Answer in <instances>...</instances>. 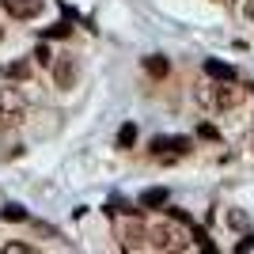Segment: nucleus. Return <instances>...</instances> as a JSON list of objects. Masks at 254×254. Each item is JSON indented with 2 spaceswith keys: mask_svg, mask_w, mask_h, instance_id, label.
Returning a JSON list of instances; mask_svg holds the SVG:
<instances>
[{
  "mask_svg": "<svg viewBox=\"0 0 254 254\" xmlns=\"http://www.w3.org/2000/svg\"><path fill=\"white\" fill-rule=\"evenodd\" d=\"M34 64H53V53H50V46H38V50H34Z\"/></svg>",
  "mask_w": 254,
  "mask_h": 254,
  "instance_id": "14",
  "label": "nucleus"
},
{
  "mask_svg": "<svg viewBox=\"0 0 254 254\" xmlns=\"http://www.w3.org/2000/svg\"><path fill=\"white\" fill-rule=\"evenodd\" d=\"M0 251H4V254H31L34 247H31V243H19V239H11V243H4Z\"/></svg>",
  "mask_w": 254,
  "mask_h": 254,
  "instance_id": "13",
  "label": "nucleus"
},
{
  "mask_svg": "<svg viewBox=\"0 0 254 254\" xmlns=\"http://www.w3.org/2000/svg\"><path fill=\"white\" fill-rule=\"evenodd\" d=\"M247 15H251V19H254V8H247Z\"/></svg>",
  "mask_w": 254,
  "mask_h": 254,
  "instance_id": "19",
  "label": "nucleus"
},
{
  "mask_svg": "<svg viewBox=\"0 0 254 254\" xmlns=\"http://www.w3.org/2000/svg\"><path fill=\"white\" fill-rule=\"evenodd\" d=\"M235 251L243 254V251H254V235H247V239H239V243H235Z\"/></svg>",
  "mask_w": 254,
  "mask_h": 254,
  "instance_id": "18",
  "label": "nucleus"
},
{
  "mask_svg": "<svg viewBox=\"0 0 254 254\" xmlns=\"http://www.w3.org/2000/svg\"><path fill=\"white\" fill-rule=\"evenodd\" d=\"M144 72H148V76H156V80H163V76L171 72L167 57H144Z\"/></svg>",
  "mask_w": 254,
  "mask_h": 254,
  "instance_id": "9",
  "label": "nucleus"
},
{
  "mask_svg": "<svg viewBox=\"0 0 254 254\" xmlns=\"http://www.w3.org/2000/svg\"><path fill=\"white\" fill-rule=\"evenodd\" d=\"M0 76H4V80H27V76H31V57H19V61H8L4 68H0Z\"/></svg>",
  "mask_w": 254,
  "mask_h": 254,
  "instance_id": "7",
  "label": "nucleus"
},
{
  "mask_svg": "<svg viewBox=\"0 0 254 254\" xmlns=\"http://www.w3.org/2000/svg\"><path fill=\"white\" fill-rule=\"evenodd\" d=\"M228 224H232V228H247V216L243 212H228Z\"/></svg>",
  "mask_w": 254,
  "mask_h": 254,
  "instance_id": "16",
  "label": "nucleus"
},
{
  "mask_svg": "<svg viewBox=\"0 0 254 254\" xmlns=\"http://www.w3.org/2000/svg\"><path fill=\"white\" fill-rule=\"evenodd\" d=\"M27 118V99L15 87H0V129H15Z\"/></svg>",
  "mask_w": 254,
  "mask_h": 254,
  "instance_id": "2",
  "label": "nucleus"
},
{
  "mask_svg": "<svg viewBox=\"0 0 254 254\" xmlns=\"http://www.w3.org/2000/svg\"><path fill=\"white\" fill-rule=\"evenodd\" d=\"M68 34H72L68 23H53V27H46V31H42V38H68Z\"/></svg>",
  "mask_w": 254,
  "mask_h": 254,
  "instance_id": "11",
  "label": "nucleus"
},
{
  "mask_svg": "<svg viewBox=\"0 0 254 254\" xmlns=\"http://www.w3.org/2000/svg\"><path fill=\"white\" fill-rule=\"evenodd\" d=\"M118 243H122V251H144V247H148L144 224L140 220H126L122 228H118Z\"/></svg>",
  "mask_w": 254,
  "mask_h": 254,
  "instance_id": "5",
  "label": "nucleus"
},
{
  "mask_svg": "<svg viewBox=\"0 0 254 254\" xmlns=\"http://www.w3.org/2000/svg\"><path fill=\"white\" fill-rule=\"evenodd\" d=\"M140 205H144V209H159V205H167V190H144V193H140Z\"/></svg>",
  "mask_w": 254,
  "mask_h": 254,
  "instance_id": "10",
  "label": "nucleus"
},
{
  "mask_svg": "<svg viewBox=\"0 0 254 254\" xmlns=\"http://www.w3.org/2000/svg\"><path fill=\"white\" fill-rule=\"evenodd\" d=\"M197 137H205V140H220V133H216L212 126H201V129H197Z\"/></svg>",
  "mask_w": 254,
  "mask_h": 254,
  "instance_id": "17",
  "label": "nucleus"
},
{
  "mask_svg": "<svg viewBox=\"0 0 254 254\" xmlns=\"http://www.w3.org/2000/svg\"><path fill=\"white\" fill-rule=\"evenodd\" d=\"M4 220H27V212H23L19 205H8V209H4Z\"/></svg>",
  "mask_w": 254,
  "mask_h": 254,
  "instance_id": "15",
  "label": "nucleus"
},
{
  "mask_svg": "<svg viewBox=\"0 0 254 254\" xmlns=\"http://www.w3.org/2000/svg\"><path fill=\"white\" fill-rule=\"evenodd\" d=\"M243 87H235V80H220V84L212 87H197V103L205 110H235V106L243 103Z\"/></svg>",
  "mask_w": 254,
  "mask_h": 254,
  "instance_id": "1",
  "label": "nucleus"
},
{
  "mask_svg": "<svg viewBox=\"0 0 254 254\" xmlns=\"http://www.w3.org/2000/svg\"><path fill=\"white\" fill-rule=\"evenodd\" d=\"M53 84L61 87V91H68V87H76V76H80V64H76L72 53H61V57H53Z\"/></svg>",
  "mask_w": 254,
  "mask_h": 254,
  "instance_id": "4",
  "label": "nucleus"
},
{
  "mask_svg": "<svg viewBox=\"0 0 254 254\" xmlns=\"http://www.w3.org/2000/svg\"><path fill=\"white\" fill-rule=\"evenodd\" d=\"M0 42H4V27H0Z\"/></svg>",
  "mask_w": 254,
  "mask_h": 254,
  "instance_id": "20",
  "label": "nucleus"
},
{
  "mask_svg": "<svg viewBox=\"0 0 254 254\" xmlns=\"http://www.w3.org/2000/svg\"><path fill=\"white\" fill-rule=\"evenodd\" d=\"M137 140V126H122V133H118V148H129Z\"/></svg>",
  "mask_w": 254,
  "mask_h": 254,
  "instance_id": "12",
  "label": "nucleus"
},
{
  "mask_svg": "<svg viewBox=\"0 0 254 254\" xmlns=\"http://www.w3.org/2000/svg\"><path fill=\"white\" fill-rule=\"evenodd\" d=\"M0 8L8 11L11 19H34L46 8V0H0Z\"/></svg>",
  "mask_w": 254,
  "mask_h": 254,
  "instance_id": "6",
  "label": "nucleus"
},
{
  "mask_svg": "<svg viewBox=\"0 0 254 254\" xmlns=\"http://www.w3.org/2000/svg\"><path fill=\"white\" fill-rule=\"evenodd\" d=\"M205 72H209L212 80H235V68H232V64H224V61H216V57L205 61Z\"/></svg>",
  "mask_w": 254,
  "mask_h": 254,
  "instance_id": "8",
  "label": "nucleus"
},
{
  "mask_svg": "<svg viewBox=\"0 0 254 254\" xmlns=\"http://www.w3.org/2000/svg\"><path fill=\"white\" fill-rule=\"evenodd\" d=\"M144 232H148V247L152 251H186V247H190L186 235H182L175 224H148Z\"/></svg>",
  "mask_w": 254,
  "mask_h": 254,
  "instance_id": "3",
  "label": "nucleus"
}]
</instances>
